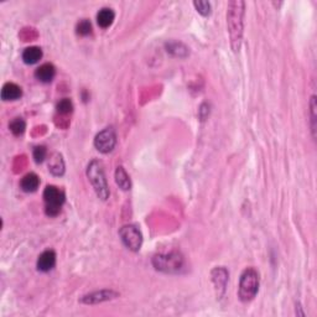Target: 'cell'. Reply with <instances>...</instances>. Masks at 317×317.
Masks as SVG:
<instances>
[{
  "label": "cell",
  "mask_w": 317,
  "mask_h": 317,
  "mask_svg": "<svg viewBox=\"0 0 317 317\" xmlns=\"http://www.w3.org/2000/svg\"><path fill=\"white\" fill-rule=\"evenodd\" d=\"M115 182L123 191H129L132 188V182H130L129 175L126 173L123 166H118L115 171Z\"/></svg>",
  "instance_id": "16"
},
{
  "label": "cell",
  "mask_w": 317,
  "mask_h": 317,
  "mask_svg": "<svg viewBox=\"0 0 317 317\" xmlns=\"http://www.w3.org/2000/svg\"><path fill=\"white\" fill-rule=\"evenodd\" d=\"M212 280H213L217 289L225 290L226 284H227L228 280L227 270L225 268H216L212 271Z\"/></svg>",
  "instance_id": "17"
},
{
  "label": "cell",
  "mask_w": 317,
  "mask_h": 317,
  "mask_svg": "<svg viewBox=\"0 0 317 317\" xmlns=\"http://www.w3.org/2000/svg\"><path fill=\"white\" fill-rule=\"evenodd\" d=\"M49 170L54 176H62L65 173V161L62 159V155L55 152L50 159Z\"/></svg>",
  "instance_id": "12"
},
{
  "label": "cell",
  "mask_w": 317,
  "mask_h": 317,
  "mask_svg": "<svg viewBox=\"0 0 317 317\" xmlns=\"http://www.w3.org/2000/svg\"><path fill=\"white\" fill-rule=\"evenodd\" d=\"M41 58L42 50L40 49V47H28V49L23 52V61L25 62L26 65H35V63H37Z\"/></svg>",
  "instance_id": "14"
},
{
  "label": "cell",
  "mask_w": 317,
  "mask_h": 317,
  "mask_svg": "<svg viewBox=\"0 0 317 317\" xmlns=\"http://www.w3.org/2000/svg\"><path fill=\"white\" fill-rule=\"evenodd\" d=\"M310 111H311V129L314 132V138H315V132H316V97H311V102H310Z\"/></svg>",
  "instance_id": "22"
},
{
  "label": "cell",
  "mask_w": 317,
  "mask_h": 317,
  "mask_svg": "<svg viewBox=\"0 0 317 317\" xmlns=\"http://www.w3.org/2000/svg\"><path fill=\"white\" fill-rule=\"evenodd\" d=\"M259 290V274L256 269L248 268L242 273L239 279V295L240 301L249 302L257 296Z\"/></svg>",
  "instance_id": "3"
},
{
  "label": "cell",
  "mask_w": 317,
  "mask_h": 317,
  "mask_svg": "<svg viewBox=\"0 0 317 317\" xmlns=\"http://www.w3.org/2000/svg\"><path fill=\"white\" fill-rule=\"evenodd\" d=\"M56 75V68L52 63H44L35 71V77L42 83H50Z\"/></svg>",
  "instance_id": "11"
},
{
  "label": "cell",
  "mask_w": 317,
  "mask_h": 317,
  "mask_svg": "<svg viewBox=\"0 0 317 317\" xmlns=\"http://www.w3.org/2000/svg\"><path fill=\"white\" fill-rule=\"evenodd\" d=\"M194 5L201 15L208 16L211 14V4H209V1H194Z\"/></svg>",
  "instance_id": "21"
},
{
  "label": "cell",
  "mask_w": 317,
  "mask_h": 317,
  "mask_svg": "<svg viewBox=\"0 0 317 317\" xmlns=\"http://www.w3.org/2000/svg\"><path fill=\"white\" fill-rule=\"evenodd\" d=\"M40 185V178L36 173H30L28 175H25L21 180L20 186L23 188V191L25 192H35L39 188Z\"/></svg>",
  "instance_id": "13"
},
{
  "label": "cell",
  "mask_w": 317,
  "mask_h": 317,
  "mask_svg": "<svg viewBox=\"0 0 317 317\" xmlns=\"http://www.w3.org/2000/svg\"><path fill=\"white\" fill-rule=\"evenodd\" d=\"M47 150L45 146H36L34 149V159L37 164L42 163L46 159Z\"/></svg>",
  "instance_id": "23"
},
{
  "label": "cell",
  "mask_w": 317,
  "mask_h": 317,
  "mask_svg": "<svg viewBox=\"0 0 317 317\" xmlns=\"http://www.w3.org/2000/svg\"><path fill=\"white\" fill-rule=\"evenodd\" d=\"M44 200L47 216L56 217L61 212L62 204L65 203V194L55 186H47L44 191Z\"/></svg>",
  "instance_id": "5"
},
{
  "label": "cell",
  "mask_w": 317,
  "mask_h": 317,
  "mask_svg": "<svg viewBox=\"0 0 317 317\" xmlns=\"http://www.w3.org/2000/svg\"><path fill=\"white\" fill-rule=\"evenodd\" d=\"M92 32V25L88 20H81L80 23L77 24V34L81 35V36H87Z\"/></svg>",
  "instance_id": "19"
},
{
  "label": "cell",
  "mask_w": 317,
  "mask_h": 317,
  "mask_svg": "<svg viewBox=\"0 0 317 317\" xmlns=\"http://www.w3.org/2000/svg\"><path fill=\"white\" fill-rule=\"evenodd\" d=\"M23 96V90L15 83L8 82L1 88V99L5 102L8 101H16Z\"/></svg>",
  "instance_id": "10"
},
{
  "label": "cell",
  "mask_w": 317,
  "mask_h": 317,
  "mask_svg": "<svg viewBox=\"0 0 317 317\" xmlns=\"http://www.w3.org/2000/svg\"><path fill=\"white\" fill-rule=\"evenodd\" d=\"M72 109H73V104L68 98L61 99V101L57 103V111L62 114L70 113V112H72Z\"/></svg>",
  "instance_id": "20"
},
{
  "label": "cell",
  "mask_w": 317,
  "mask_h": 317,
  "mask_svg": "<svg viewBox=\"0 0 317 317\" xmlns=\"http://www.w3.org/2000/svg\"><path fill=\"white\" fill-rule=\"evenodd\" d=\"M56 264V253L54 250H45L37 259V269L42 273L52 270Z\"/></svg>",
  "instance_id": "9"
},
{
  "label": "cell",
  "mask_w": 317,
  "mask_h": 317,
  "mask_svg": "<svg viewBox=\"0 0 317 317\" xmlns=\"http://www.w3.org/2000/svg\"><path fill=\"white\" fill-rule=\"evenodd\" d=\"M114 19H115V14L112 9L103 8L102 10H99V13L97 14V23L101 28L107 29L113 24Z\"/></svg>",
  "instance_id": "15"
},
{
  "label": "cell",
  "mask_w": 317,
  "mask_h": 317,
  "mask_svg": "<svg viewBox=\"0 0 317 317\" xmlns=\"http://www.w3.org/2000/svg\"><path fill=\"white\" fill-rule=\"evenodd\" d=\"M119 237H120L123 244L125 245L128 249L133 250V252H138V250H140V248H142L143 235L135 226H123V227L119 230Z\"/></svg>",
  "instance_id": "6"
},
{
  "label": "cell",
  "mask_w": 317,
  "mask_h": 317,
  "mask_svg": "<svg viewBox=\"0 0 317 317\" xmlns=\"http://www.w3.org/2000/svg\"><path fill=\"white\" fill-rule=\"evenodd\" d=\"M244 1H231L228 4L227 24L233 51H239L243 39V16H244Z\"/></svg>",
  "instance_id": "1"
},
{
  "label": "cell",
  "mask_w": 317,
  "mask_h": 317,
  "mask_svg": "<svg viewBox=\"0 0 317 317\" xmlns=\"http://www.w3.org/2000/svg\"><path fill=\"white\" fill-rule=\"evenodd\" d=\"M116 144V135L113 128H106L94 138V146L102 154H108L113 151Z\"/></svg>",
  "instance_id": "7"
},
{
  "label": "cell",
  "mask_w": 317,
  "mask_h": 317,
  "mask_svg": "<svg viewBox=\"0 0 317 317\" xmlns=\"http://www.w3.org/2000/svg\"><path fill=\"white\" fill-rule=\"evenodd\" d=\"M152 264L157 270L164 273H178L183 266V258L178 253L170 254H159L154 257Z\"/></svg>",
  "instance_id": "4"
},
{
  "label": "cell",
  "mask_w": 317,
  "mask_h": 317,
  "mask_svg": "<svg viewBox=\"0 0 317 317\" xmlns=\"http://www.w3.org/2000/svg\"><path fill=\"white\" fill-rule=\"evenodd\" d=\"M9 129H10V132L13 133L15 137H20V135H23L24 132H25L26 123L21 118H15L9 124Z\"/></svg>",
  "instance_id": "18"
},
{
  "label": "cell",
  "mask_w": 317,
  "mask_h": 317,
  "mask_svg": "<svg viewBox=\"0 0 317 317\" xmlns=\"http://www.w3.org/2000/svg\"><path fill=\"white\" fill-rule=\"evenodd\" d=\"M118 296L115 291H112V290H102V291H96L92 292V294H88L86 296L82 297L81 301L83 304H98V302L108 301V300L115 299Z\"/></svg>",
  "instance_id": "8"
},
{
  "label": "cell",
  "mask_w": 317,
  "mask_h": 317,
  "mask_svg": "<svg viewBox=\"0 0 317 317\" xmlns=\"http://www.w3.org/2000/svg\"><path fill=\"white\" fill-rule=\"evenodd\" d=\"M87 177L89 182L92 183L97 196L101 200L106 201L109 197V187L107 182L106 173H104L103 165L101 161L92 160L87 168Z\"/></svg>",
  "instance_id": "2"
}]
</instances>
